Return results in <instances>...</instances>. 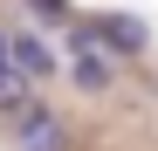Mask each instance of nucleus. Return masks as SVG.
I'll return each mask as SVG.
<instances>
[{
	"label": "nucleus",
	"mask_w": 158,
	"mask_h": 151,
	"mask_svg": "<svg viewBox=\"0 0 158 151\" xmlns=\"http://www.w3.org/2000/svg\"><path fill=\"white\" fill-rule=\"evenodd\" d=\"M69 131H62V117H48V110H28L21 117V151H62Z\"/></svg>",
	"instance_id": "f257e3e1"
},
{
	"label": "nucleus",
	"mask_w": 158,
	"mask_h": 151,
	"mask_svg": "<svg viewBox=\"0 0 158 151\" xmlns=\"http://www.w3.org/2000/svg\"><path fill=\"white\" fill-rule=\"evenodd\" d=\"M89 35H110V41L124 48V55H138V48L151 41V35H144V21H131V14H103V21H96Z\"/></svg>",
	"instance_id": "f03ea898"
},
{
	"label": "nucleus",
	"mask_w": 158,
	"mask_h": 151,
	"mask_svg": "<svg viewBox=\"0 0 158 151\" xmlns=\"http://www.w3.org/2000/svg\"><path fill=\"white\" fill-rule=\"evenodd\" d=\"M14 69L35 83V76H48V69H55V55H48V48H41L35 35H14Z\"/></svg>",
	"instance_id": "7ed1b4c3"
},
{
	"label": "nucleus",
	"mask_w": 158,
	"mask_h": 151,
	"mask_svg": "<svg viewBox=\"0 0 158 151\" xmlns=\"http://www.w3.org/2000/svg\"><path fill=\"white\" fill-rule=\"evenodd\" d=\"M76 83H83V89H103V83H110V62L96 55V35L83 41V55H76Z\"/></svg>",
	"instance_id": "20e7f679"
},
{
	"label": "nucleus",
	"mask_w": 158,
	"mask_h": 151,
	"mask_svg": "<svg viewBox=\"0 0 158 151\" xmlns=\"http://www.w3.org/2000/svg\"><path fill=\"white\" fill-rule=\"evenodd\" d=\"M28 103V76L21 69H0V110H21Z\"/></svg>",
	"instance_id": "39448f33"
},
{
	"label": "nucleus",
	"mask_w": 158,
	"mask_h": 151,
	"mask_svg": "<svg viewBox=\"0 0 158 151\" xmlns=\"http://www.w3.org/2000/svg\"><path fill=\"white\" fill-rule=\"evenodd\" d=\"M28 7H35V14H62L69 0H28Z\"/></svg>",
	"instance_id": "423d86ee"
},
{
	"label": "nucleus",
	"mask_w": 158,
	"mask_h": 151,
	"mask_svg": "<svg viewBox=\"0 0 158 151\" xmlns=\"http://www.w3.org/2000/svg\"><path fill=\"white\" fill-rule=\"evenodd\" d=\"M0 69H14V35H0Z\"/></svg>",
	"instance_id": "0eeeda50"
}]
</instances>
